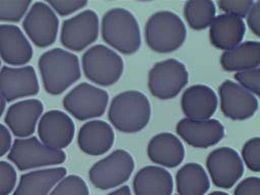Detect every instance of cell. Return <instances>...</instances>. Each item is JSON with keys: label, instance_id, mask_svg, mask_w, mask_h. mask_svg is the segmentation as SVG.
<instances>
[{"label": "cell", "instance_id": "cell-19", "mask_svg": "<svg viewBox=\"0 0 260 195\" xmlns=\"http://www.w3.org/2000/svg\"><path fill=\"white\" fill-rule=\"evenodd\" d=\"M114 141L115 134L112 126L102 120L85 122L77 136L79 148L89 155H101L108 152Z\"/></svg>", "mask_w": 260, "mask_h": 195}, {"label": "cell", "instance_id": "cell-35", "mask_svg": "<svg viewBox=\"0 0 260 195\" xmlns=\"http://www.w3.org/2000/svg\"><path fill=\"white\" fill-rule=\"evenodd\" d=\"M235 195H260V179L258 177H249L241 181L235 191Z\"/></svg>", "mask_w": 260, "mask_h": 195}, {"label": "cell", "instance_id": "cell-3", "mask_svg": "<svg viewBox=\"0 0 260 195\" xmlns=\"http://www.w3.org/2000/svg\"><path fill=\"white\" fill-rule=\"evenodd\" d=\"M101 32L104 41L122 54L130 55L140 48L138 22L127 9L116 7L107 11L102 18Z\"/></svg>", "mask_w": 260, "mask_h": 195}, {"label": "cell", "instance_id": "cell-30", "mask_svg": "<svg viewBox=\"0 0 260 195\" xmlns=\"http://www.w3.org/2000/svg\"><path fill=\"white\" fill-rule=\"evenodd\" d=\"M242 157L249 170L258 173L260 171V138L249 139L242 148Z\"/></svg>", "mask_w": 260, "mask_h": 195}, {"label": "cell", "instance_id": "cell-23", "mask_svg": "<svg viewBox=\"0 0 260 195\" xmlns=\"http://www.w3.org/2000/svg\"><path fill=\"white\" fill-rule=\"evenodd\" d=\"M66 172L65 168L58 167L25 173L21 175L13 195H49Z\"/></svg>", "mask_w": 260, "mask_h": 195}, {"label": "cell", "instance_id": "cell-4", "mask_svg": "<svg viewBox=\"0 0 260 195\" xmlns=\"http://www.w3.org/2000/svg\"><path fill=\"white\" fill-rule=\"evenodd\" d=\"M186 39V27L174 12L162 10L150 15L145 24V41L154 52L171 53L179 49Z\"/></svg>", "mask_w": 260, "mask_h": 195}, {"label": "cell", "instance_id": "cell-34", "mask_svg": "<svg viewBox=\"0 0 260 195\" xmlns=\"http://www.w3.org/2000/svg\"><path fill=\"white\" fill-rule=\"evenodd\" d=\"M47 4L56 11L61 16H67L80 8H83L87 5V1H57V0H50L47 2Z\"/></svg>", "mask_w": 260, "mask_h": 195}, {"label": "cell", "instance_id": "cell-15", "mask_svg": "<svg viewBox=\"0 0 260 195\" xmlns=\"http://www.w3.org/2000/svg\"><path fill=\"white\" fill-rule=\"evenodd\" d=\"M218 92L220 110L225 117L232 120H246L252 117L258 109L257 96L234 81H223Z\"/></svg>", "mask_w": 260, "mask_h": 195}, {"label": "cell", "instance_id": "cell-33", "mask_svg": "<svg viewBox=\"0 0 260 195\" xmlns=\"http://www.w3.org/2000/svg\"><path fill=\"white\" fill-rule=\"evenodd\" d=\"M254 2L252 0H219L217 5L220 10L225 14L238 16L240 18L245 17Z\"/></svg>", "mask_w": 260, "mask_h": 195}, {"label": "cell", "instance_id": "cell-24", "mask_svg": "<svg viewBox=\"0 0 260 195\" xmlns=\"http://www.w3.org/2000/svg\"><path fill=\"white\" fill-rule=\"evenodd\" d=\"M173 187L172 175L167 170L155 166L140 169L133 180L135 195H171Z\"/></svg>", "mask_w": 260, "mask_h": 195}, {"label": "cell", "instance_id": "cell-32", "mask_svg": "<svg viewBox=\"0 0 260 195\" xmlns=\"http://www.w3.org/2000/svg\"><path fill=\"white\" fill-rule=\"evenodd\" d=\"M16 171L7 161H0V195L10 194L16 185Z\"/></svg>", "mask_w": 260, "mask_h": 195}, {"label": "cell", "instance_id": "cell-41", "mask_svg": "<svg viewBox=\"0 0 260 195\" xmlns=\"http://www.w3.org/2000/svg\"><path fill=\"white\" fill-rule=\"evenodd\" d=\"M0 66H1V59H0Z\"/></svg>", "mask_w": 260, "mask_h": 195}, {"label": "cell", "instance_id": "cell-11", "mask_svg": "<svg viewBox=\"0 0 260 195\" xmlns=\"http://www.w3.org/2000/svg\"><path fill=\"white\" fill-rule=\"evenodd\" d=\"M99 36V17L86 9L63 21L60 31L61 44L71 51L80 52L91 45Z\"/></svg>", "mask_w": 260, "mask_h": 195}, {"label": "cell", "instance_id": "cell-37", "mask_svg": "<svg viewBox=\"0 0 260 195\" xmlns=\"http://www.w3.org/2000/svg\"><path fill=\"white\" fill-rule=\"evenodd\" d=\"M11 143L12 139L8 128L0 123V157L10 150Z\"/></svg>", "mask_w": 260, "mask_h": 195}, {"label": "cell", "instance_id": "cell-38", "mask_svg": "<svg viewBox=\"0 0 260 195\" xmlns=\"http://www.w3.org/2000/svg\"><path fill=\"white\" fill-rule=\"evenodd\" d=\"M107 195H131V191L128 186H122Z\"/></svg>", "mask_w": 260, "mask_h": 195}, {"label": "cell", "instance_id": "cell-40", "mask_svg": "<svg viewBox=\"0 0 260 195\" xmlns=\"http://www.w3.org/2000/svg\"><path fill=\"white\" fill-rule=\"evenodd\" d=\"M208 195H229V194L225 192H221V191H213Z\"/></svg>", "mask_w": 260, "mask_h": 195}, {"label": "cell", "instance_id": "cell-29", "mask_svg": "<svg viewBox=\"0 0 260 195\" xmlns=\"http://www.w3.org/2000/svg\"><path fill=\"white\" fill-rule=\"evenodd\" d=\"M30 5V1H0V21L18 22Z\"/></svg>", "mask_w": 260, "mask_h": 195}, {"label": "cell", "instance_id": "cell-7", "mask_svg": "<svg viewBox=\"0 0 260 195\" xmlns=\"http://www.w3.org/2000/svg\"><path fill=\"white\" fill-rule=\"evenodd\" d=\"M134 170L132 155L124 149H116L95 162L88 172L92 185L102 190L118 187L125 183Z\"/></svg>", "mask_w": 260, "mask_h": 195}, {"label": "cell", "instance_id": "cell-16", "mask_svg": "<svg viewBox=\"0 0 260 195\" xmlns=\"http://www.w3.org/2000/svg\"><path fill=\"white\" fill-rule=\"evenodd\" d=\"M176 131L190 146L207 148L217 144L224 135L223 125L215 119L193 120L184 118L178 122Z\"/></svg>", "mask_w": 260, "mask_h": 195}, {"label": "cell", "instance_id": "cell-12", "mask_svg": "<svg viewBox=\"0 0 260 195\" xmlns=\"http://www.w3.org/2000/svg\"><path fill=\"white\" fill-rule=\"evenodd\" d=\"M206 168L212 183L222 189L232 188L244 173L242 158L231 147H219L212 150L206 158Z\"/></svg>", "mask_w": 260, "mask_h": 195}, {"label": "cell", "instance_id": "cell-17", "mask_svg": "<svg viewBox=\"0 0 260 195\" xmlns=\"http://www.w3.org/2000/svg\"><path fill=\"white\" fill-rule=\"evenodd\" d=\"M43 111V103L37 99L19 101L9 106L4 122L13 135L18 138H27L34 134Z\"/></svg>", "mask_w": 260, "mask_h": 195}, {"label": "cell", "instance_id": "cell-22", "mask_svg": "<svg viewBox=\"0 0 260 195\" xmlns=\"http://www.w3.org/2000/svg\"><path fill=\"white\" fill-rule=\"evenodd\" d=\"M147 155L154 164L166 168H176L183 161L185 149L178 137L164 132L150 139L147 145Z\"/></svg>", "mask_w": 260, "mask_h": 195}, {"label": "cell", "instance_id": "cell-21", "mask_svg": "<svg viewBox=\"0 0 260 195\" xmlns=\"http://www.w3.org/2000/svg\"><path fill=\"white\" fill-rule=\"evenodd\" d=\"M210 43L223 51L231 50L241 44L246 26L242 18L230 14H219L209 24Z\"/></svg>", "mask_w": 260, "mask_h": 195}, {"label": "cell", "instance_id": "cell-2", "mask_svg": "<svg viewBox=\"0 0 260 195\" xmlns=\"http://www.w3.org/2000/svg\"><path fill=\"white\" fill-rule=\"evenodd\" d=\"M150 113V104L144 93L138 90H126L112 100L108 117L117 130L135 133L148 124Z\"/></svg>", "mask_w": 260, "mask_h": 195}, {"label": "cell", "instance_id": "cell-6", "mask_svg": "<svg viewBox=\"0 0 260 195\" xmlns=\"http://www.w3.org/2000/svg\"><path fill=\"white\" fill-rule=\"evenodd\" d=\"M7 156L19 171L61 165L66 159L63 150L50 148L34 136L16 138Z\"/></svg>", "mask_w": 260, "mask_h": 195}, {"label": "cell", "instance_id": "cell-1", "mask_svg": "<svg viewBox=\"0 0 260 195\" xmlns=\"http://www.w3.org/2000/svg\"><path fill=\"white\" fill-rule=\"evenodd\" d=\"M39 69L45 90L53 95L64 92L81 74L78 57L61 48H54L42 54Z\"/></svg>", "mask_w": 260, "mask_h": 195}, {"label": "cell", "instance_id": "cell-14", "mask_svg": "<svg viewBox=\"0 0 260 195\" xmlns=\"http://www.w3.org/2000/svg\"><path fill=\"white\" fill-rule=\"evenodd\" d=\"M40 86L36 70L31 66H3L0 70V93L7 102L32 96Z\"/></svg>", "mask_w": 260, "mask_h": 195}, {"label": "cell", "instance_id": "cell-39", "mask_svg": "<svg viewBox=\"0 0 260 195\" xmlns=\"http://www.w3.org/2000/svg\"><path fill=\"white\" fill-rule=\"evenodd\" d=\"M5 106H6V101H5V99L2 96V94L0 93V117H1L2 114L4 113Z\"/></svg>", "mask_w": 260, "mask_h": 195}, {"label": "cell", "instance_id": "cell-27", "mask_svg": "<svg viewBox=\"0 0 260 195\" xmlns=\"http://www.w3.org/2000/svg\"><path fill=\"white\" fill-rule=\"evenodd\" d=\"M184 16L193 29H204L215 16V5L210 0H191L184 5Z\"/></svg>", "mask_w": 260, "mask_h": 195}, {"label": "cell", "instance_id": "cell-28", "mask_svg": "<svg viewBox=\"0 0 260 195\" xmlns=\"http://www.w3.org/2000/svg\"><path fill=\"white\" fill-rule=\"evenodd\" d=\"M49 195H89L86 183L77 175H69L61 179Z\"/></svg>", "mask_w": 260, "mask_h": 195}, {"label": "cell", "instance_id": "cell-18", "mask_svg": "<svg viewBox=\"0 0 260 195\" xmlns=\"http://www.w3.org/2000/svg\"><path fill=\"white\" fill-rule=\"evenodd\" d=\"M34 51L21 29L14 24H0V57L13 66L28 63Z\"/></svg>", "mask_w": 260, "mask_h": 195}, {"label": "cell", "instance_id": "cell-5", "mask_svg": "<svg viewBox=\"0 0 260 195\" xmlns=\"http://www.w3.org/2000/svg\"><path fill=\"white\" fill-rule=\"evenodd\" d=\"M82 69L87 79L102 86L116 83L124 70L122 58L104 45H94L82 56Z\"/></svg>", "mask_w": 260, "mask_h": 195}, {"label": "cell", "instance_id": "cell-10", "mask_svg": "<svg viewBox=\"0 0 260 195\" xmlns=\"http://www.w3.org/2000/svg\"><path fill=\"white\" fill-rule=\"evenodd\" d=\"M29 40L39 48L53 45L57 39L59 19L47 2L32 3L22 22Z\"/></svg>", "mask_w": 260, "mask_h": 195}, {"label": "cell", "instance_id": "cell-31", "mask_svg": "<svg viewBox=\"0 0 260 195\" xmlns=\"http://www.w3.org/2000/svg\"><path fill=\"white\" fill-rule=\"evenodd\" d=\"M235 79L239 82L242 87L253 93L255 96L259 94L260 88V69H249L239 71L234 75Z\"/></svg>", "mask_w": 260, "mask_h": 195}, {"label": "cell", "instance_id": "cell-9", "mask_svg": "<svg viewBox=\"0 0 260 195\" xmlns=\"http://www.w3.org/2000/svg\"><path fill=\"white\" fill-rule=\"evenodd\" d=\"M109 93L89 83L82 82L72 88L63 99V107L74 118L86 121L101 117L108 106Z\"/></svg>", "mask_w": 260, "mask_h": 195}, {"label": "cell", "instance_id": "cell-36", "mask_svg": "<svg viewBox=\"0 0 260 195\" xmlns=\"http://www.w3.org/2000/svg\"><path fill=\"white\" fill-rule=\"evenodd\" d=\"M247 23L250 29L257 36H260V1L254 2L247 14Z\"/></svg>", "mask_w": 260, "mask_h": 195}, {"label": "cell", "instance_id": "cell-26", "mask_svg": "<svg viewBox=\"0 0 260 195\" xmlns=\"http://www.w3.org/2000/svg\"><path fill=\"white\" fill-rule=\"evenodd\" d=\"M176 186L179 195H204L210 183L202 166L189 162L177 172Z\"/></svg>", "mask_w": 260, "mask_h": 195}, {"label": "cell", "instance_id": "cell-13", "mask_svg": "<svg viewBox=\"0 0 260 195\" xmlns=\"http://www.w3.org/2000/svg\"><path fill=\"white\" fill-rule=\"evenodd\" d=\"M75 126L72 119L62 111L51 110L41 116L38 134L46 146L62 150L72 141Z\"/></svg>", "mask_w": 260, "mask_h": 195}, {"label": "cell", "instance_id": "cell-8", "mask_svg": "<svg viewBox=\"0 0 260 195\" xmlns=\"http://www.w3.org/2000/svg\"><path fill=\"white\" fill-rule=\"evenodd\" d=\"M185 65L176 59L155 63L148 72V89L159 100L176 98L188 82Z\"/></svg>", "mask_w": 260, "mask_h": 195}, {"label": "cell", "instance_id": "cell-25", "mask_svg": "<svg viewBox=\"0 0 260 195\" xmlns=\"http://www.w3.org/2000/svg\"><path fill=\"white\" fill-rule=\"evenodd\" d=\"M220 64L226 71H244L259 68V42H245L237 47L224 51L220 57Z\"/></svg>", "mask_w": 260, "mask_h": 195}, {"label": "cell", "instance_id": "cell-20", "mask_svg": "<svg viewBox=\"0 0 260 195\" xmlns=\"http://www.w3.org/2000/svg\"><path fill=\"white\" fill-rule=\"evenodd\" d=\"M181 107L188 119H210L217 107V96L209 86L194 84L182 94Z\"/></svg>", "mask_w": 260, "mask_h": 195}]
</instances>
